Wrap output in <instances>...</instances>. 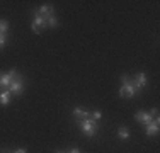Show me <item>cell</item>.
I'll use <instances>...</instances> for the list:
<instances>
[{
	"label": "cell",
	"mask_w": 160,
	"mask_h": 153,
	"mask_svg": "<svg viewBox=\"0 0 160 153\" xmlns=\"http://www.w3.org/2000/svg\"><path fill=\"white\" fill-rule=\"evenodd\" d=\"M14 153H28V151H26L24 148H19V150H16V151H14Z\"/></svg>",
	"instance_id": "cell-18"
},
{
	"label": "cell",
	"mask_w": 160,
	"mask_h": 153,
	"mask_svg": "<svg viewBox=\"0 0 160 153\" xmlns=\"http://www.w3.org/2000/svg\"><path fill=\"white\" fill-rule=\"evenodd\" d=\"M72 114H73V117H75V121H77V122L83 121V119H89V117H90V112H89V111H85V109H82V107H75Z\"/></svg>",
	"instance_id": "cell-7"
},
{
	"label": "cell",
	"mask_w": 160,
	"mask_h": 153,
	"mask_svg": "<svg viewBox=\"0 0 160 153\" xmlns=\"http://www.w3.org/2000/svg\"><path fill=\"white\" fill-rule=\"evenodd\" d=\"M9 90H10V94H14V95H21L22 92H24V80H22V76L19 73L12 78Z\"/></svg>",
	"instance_id": "cell-3"
},
{
	"label": "cell",
	"mask_w": 160,
	"mask_h": 153,
	"mask_svg": "<svg viewBox=\"0 0 160 153\" xmlns=\"http://www.w3.org/2000/svg\"><path fill=\"white\" fill-rule=\"evenodd\" d=\"M31 29L34 34H39L43 29H46V19H43L41 15H38V12L34 10V21L31 24Z\"/></svg>",
	"instance_id": "cell-4"
},
{
	"label": "cell",
	"mask_w": 160,
	"mask_h": 153,
	"mask_svg": "<svg viewBox=\"0 0 160 153\" xmlns=\"http://www.w3.org/2000/svg\"><path fill=\"white\" fill-rule=\"evenodd\" d=\"M58 26V19L55 17V15H51V17L46 19V27H56Z\"/></svg>",
	"instance_id": "cell-13"
},
{
	"label": "cell",
	"mask_w": 160,
	"mask_h": 153,
	"mask_svg": "<svg viewBox=\"0 0 160 153\" xmlns=\"http://www.w3.org/2000/svg\"><path fill=\"white\" fill-rule=\"evenodd\" d=\"M36 12H38V15H41L43 19H48V17H51V15H55V9H53L51 5H43V7H39Z\"/></svg>",
	"instance_id": "cell-9"
},
{
	"label": "cell",
	"mask_w": 160,
	"mask_h": 153,
	"mask_svg": "<svg viewBox=\"0 0 160 153\" xmlns=\"http://www.w3.org/2000/svg\"><path fill=\"white\" fill-rule=\"evenodd\" d=\"M10 82H12V73H5V75H0V90H9Z\"/></svg>",
	"instance_id": "cell-10"
},
{
	"label": "cell",
	"mask_w": 160,
	"mask_h": 153,
	"mask_svg": "<svg viewBox=\"0 0 160 153\" xmlns=\"http://www.w3.org/2000/svg\"><path fill=\"white\" fill-rule=\"evenodd\" d=\"M10 102V90H2L0 92V106H7Z\"/></svg>",
	"instance_id": "cell-11"
},
{
	"label": "cell",
	"mask_w": 160,
	"mask_h": 153,
	"mask_svg": "<svg viewBox=\"0 0 160 153\" xmlns=\"http://www.w3.org/2000/svg\"><path fill=\"white\" fill-rule=\"evenodd\" d=\"M68 153H82V151H80V150H78V148H72V150H70V151H68Z\"/></svg>",
	"instance_id": "cell-17"
},
{
	"label": "cell",
	"mask_w": 160,
	"mask_h": 153,
	"mask_svg": "<svg viewBox=\"0 0 160 153\" xmlns=\"http://www.w3.org/2000/svg\"><path fill=\"white\" fill-rule=\"evenodd\" d=\"M5 153H9V151H5Z\"/></svg>",
	"instance_id": "cell-19"
},
{
	"label": "cell",
	"mask_w": 160,
	"mask_h": 153,
	"mask_svg": "<svg viewBox=\"0 0 160 153\" xmlns=\"http://www.w3.org/2000/svg\"><path fill=\"white\" fill-rule=\"evenodd\" d=\"M147 82H148V78H147V73H143V72H140V73H136V76L133 78V83H135V89H136V92L143 90L145 87H147Z\"/></svg>",
	"instance_id": "cell-5"
},
{
	"label": "cell",
	"mask_w": 160,
	"mask_h": 153,
	"mask_svg": "<svg viewBox=\"0 0 160 153\" xmlns=\"http://www.w3.org/2000/svg\"><path fill=\"white\" fill-rule=\"evenodd\" d=\"M121 89H119V95L121 97H126V99H131V97H135V94H138L135 89V83H133V80L129 78V76H121Z\"/></svg>",
	"instance_id": "cell-1"
},
{
	"label": "cell",
	"mask_w": 160,
	"mask_h": 153,
	"mask_svg": "<svg viewBox=\"0 0 160 153\" xmlns=\"http://www.w3.org/2000/svg\"><path fill=\"white\" fill-rule=\"evenodd\" d=\"M77 124L80 126V129H82V133L85 136H96L97 135V131H99V124H97V121H94V119H83V121H80L77 122Z\"/></svg>",
	"instance_id": "cell-2"
},
{
	"label": "cell",
	"mask_w": 160,
	"mask_h": 153,
	"mask_svg": "<svg viewBox=\"0 0 160 153\" xmlns=\"http://www.w3.org/2000/svg\"><path fill=\"white\" fill-rule=\"evenodd\" d=\"M135 119L138 121V122H142L143 126H147V124H150L155 117H152V114L147 112V111H138V112L135 114Z\"/></svg>",
	"instance_id": "cell-6"
},
{
	"label": "cell",
	"mask_w": 160,
	"mask_h": 153,
	"mask_svg": "<svg viewBox=\"0 0 160 153\" xmlns=\"http://www.w3.org/2000/svg\"><path fill=\"white\" fill-rule=\"evenodd\" d=\"M158 124H160L158 117H155V119L152 121L150 124H147V128H145V133H147V136H153V135H157V133H158Z\"/></svg>",
	"instance_id": "cell-8"
},
{
	"label": "cell",
	"mask_w": 160,
	"mask_h": 153,
	"mask_svg": "<svg viewBox=\"0 0 160 153\" xmlns=\"http://www.w3.org/2000/svg\"><path fill=\"white\" fill-rule=\"evenodd\" d=\"M5 44H7V34H2V32H0V49L5 48Z\"/></svg>",
	"instance_id": "cell-16"
},
{
	"label": "cell",
	"mask_w": 160,
	"mask_h": 153,
	"mask_svg": "<svg viewBox=\"0 0 160 153\" xmlns=\"http://www.w3.org/2000/svg\"><path fill=\"white\" fill-rule=\"evenodd\" d=\"M118 136H119L121 140H129V131H128V129L123 126V128L118 129Z\"/></svg>",
	"instance_id": "cell-12"
},
{
	"label": "cell",
	"mask_w": 160,
	"mask_h": 153,
	"mask_svg": "<svg viewBox=\"0 0 160 153\" xmlns=\"http://www.w3.org/2000/svg\"><path fill=\"white\" fill-rule=\"evenodd\" d=\"M7 31H9V22L3 21V19H0V32L7 34Z\"/></svg>",
	"instance_id": "cell-14"
},
{
	"label": "cell",
	"mask_w": 160,
	"mask_h": 153,
	"mask_svg": "<svg viewBox=\"0 0 160 153\" xmlns=\"http://www.w3.org/2000/svg\"><path fill=\"white\" fill-rule=\"evenodd\" d=\"M101 116H102L101 111H92V112H90V119H94V121L101 119Z\"/></svg>",
	"instance_id": "cell-15"
}]
</instances>
